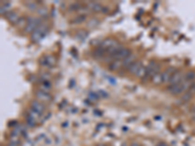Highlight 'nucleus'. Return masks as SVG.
Segmentation results:
<instances>
[{"label":"nucleus","instance_id":"nucleus-26","mask_svg":"<svg viewBox=\"0 0 195 146\" xmlns=\"http://www.w3.org/2000/svg\"><path fill=\"white\" fill-rule=\"evenodd\" d=\"M184 79H186V80H190V81H194L195 72L194 71H188V72L184 75Z\"/></svg>","mask_w":195,"mask_h":146},{"label":"nucleus","instance_id":"nucleus-28","mask_svg":"<svg viewBox=\"0 0 195 146\" xmlns=\"http://www.w3.org/2000/svg\"><path fill=\"white\" fill-rule=\"evenodd\" d=\"M81 8V5L79 3H74V4H71L70 6H69V9H70V11H79V9Z\"/></svg>","mask_w":195,"mask_h":146},{"label":"nucleus","instance_id":"nucleus-14","mask_svg":"<svg viewBox=\"0 0 195 146\" xmlns=\"http://www.w3.org/2000/svg\"><path fill=\"white\" fill-rule=\"evenodd\" d=\"M27 116L31 117L32 119H34L35 121H36V122L38 123V122L40 121V119H41V116H42V114H40L39 112L35 111L34 109H32V108H29V112H27Z\"/></svg>","mask_w":195,"mask_h":146},{"label":"nucleus","instance_id":"nucleus-10","mask_svg":"<svg viewBox=\"0 0 195 146\" xmlns=\"http://www.w3.org/2000/svg\"><path fill=\"white\" fill-rule=\"evenodd\" d=\"M5 17H6V19L9 20L11 24H16L17 22H18V20H20V16H19V14H18L17 12H15V11H10V12H8L7 13L6 15H5Z\"/></svg>","mask_w":195,"mask_h":146},{"label":"nucleus","instance_id":"nucleus-9","mask_svg":"<svg viewBox=\"0 0 195 146\" xmlns=\"http://www.w3.org/2000/svg\"><path fill=\"white\" fill-rule=\"evenodd\" d=\"M30 106H31L30 108L34 109L35 111L39 112L40 114H43V113H44V111H45V105L39 101H33L31 102V105H30Z\"/></svg>","mask_w":195,"mask_h":146},{"label":"nucleus","instance_id":"nucleus-32","mask_svg":"<svg viewBox=\"0 0 195 146\" xmlns=\"http://www.w3.org/2000/svg\"><path fill=\"white\" fill-rule=\"evenodd\" d=\"M188 92H189V93H190L191 94H195V83L193 84V85H192L191 88L189 89V91H188Z\"/></svg>","mask_w":195,"mask_h":146},{"label":"nucleus","instance_id":"nucleus-3","mask_svg":"<svg viewBox=\"0 0 195 146\" xmlns=\"http://www.w3.org/2000/svg\"><path fill=\"white\" fill-rule=\"evenodd\" d=\"M131 54L132 53H131V51L129 50V49L121 48L116 54H114L111 58H113V60H125L127 57H129Z\"/></svg>","mask_w":195,"mask_h":146},{"label":"nucleus","instance_id":"nucleus-6","mask_svg":"<svg viewBox=\"0 0 195 146\" xmlns=\"http://www.w3.org/2000/svg\"><path fill=\"white\" fill-rule=\"evenodd\" d=\"M41 65L46 66V67H51L56 63V58L51 55H46L40 60Z\"/></svg>","mask_w":195,"mask_h":146},{"label":"nucleus","instance_id":"nucleus-7","mask_svg":"<svg viewBox=\"0 0 195 146\" xmlns=\"http://www.w3.org/2000/svg\"><path fill=\"white\" fill-rule=\"evenodd\" d=\"M177 72L176 68L171 66V67H168L165 71L162 72V83H169L171 77L173 76V74Z\"/></svg>","mask_w":195,"mask_h":146},{"label":"nucleus","instance_id":"nucleus-2","mask_svg":"<svg viewBox=\"0 0 195 146\" xmlns=\"http://www.w3.org/2000/svg\"><path fill=\"white\" fill-rule=\"evenodd\" d=\"M40 24H42V20L40 18H35V17H29L27 18V25L25 29V32L27 33H33L35 29H37V26Z\"/></svg>","mask_w":195,"mask_h":146},{"label":"nucleus","instance_id":"nucleus-1","mask_svg":"<svg viewBox=\"0 0 195 146\" xmlns=\"http://www.w3.org/2000/svg\"><path fill=\"white\" fill-rule=\"evenodd\" d=\"M48 32V26L46 24H40L37 26V29L33 31V33L31 34V40L33 42H39L40 40H42V38L45 37V35L47 34Z\"/></svg>","mask_w":195,"mask_h":146},{"label":"nucleus","instance_id":"nucleus-16","mask_svg":"<svg viewBox=\"0 0 195 146\" xmlns=\"http://www.w3.org/2000/svg\"><path fill=\"white\" fill-rule=\"evenodd\" d=\"M108 67L110 70H119L122 67V60H112L109 63Z\"/></svg>","mask_w":195,"mask_h":146},{"label":"nucleus","instance_id":"nucleus-19","mask_svg":"<svg viewBox=\"0 0 195 146\" xmlns=\"http://www.w3.org/2000/svg\"><path fill=\"white\" fill-rule=\"evenodd\" d=\"M104 52L106 51L104 50L102 48H101V47H99V48H97L96 50L94 51V53H93V55L95 56V57H97V58H102L104 56Z\"/></svg>","mask_w":195,"mask_h":146},{"label":"nucleus","instance_id":"nucleus-5","mask_svg":"<svg viewBox=\"0 0 195 146\" xmlns=\"http://www.w3.org/2000/svg\"><path fill=\"white\" fill-rule=\"evenodd\" d=\"M35 96H36L37 99L41 102H49L51 101L52 99V96H51L49 93H45V92L41 91V90H37L36 93H35Z\"/></svg>","mask_w":195,"mask_h":146},{"label":"nucleus","instance_id":"nucleus-17","mask_svg":"<svg viewBox=\"0 0 195 146\" xmlns=\"http://www.w3.org/2000/svg\"><path fill=\"white\" fill-rule=\"evenodd\" d=\"M152 83L155 84V85H159V84H162V73L158 72L157 74H155L154 76L152 77Z\"/></svg>","mask_w":195,"mask_h":146},{"label":"nucleus","instance_id":"nucleus-24","mask_svg":"<svg viewBox=\"0 0 195 146\" xmlns=\"http://www.w3.org/2000/svg\"><path fill=\"white\" fill-rule=\"evenodd\" d=\"M99 24H100L99 20H97L94 18V19H91L88 22V27H90V29H93V27H96Z\"/></svg>","mask_w":195,"mask_h":146},{"label":"nucleus","instance_id":"nucleus-34","mask_svg":"<svg viewBox=\"0 0 195 146\" xmlns=\"http://www.w3.org/2000/svg\"><path fill=\"white\" fill-rule=\"evenodd\" d=\"M191 117H192V119H193L194 121H195V109L193 110V112H192V114H191Z\"/></svg>","mask_w":195,"mask_h":146},{"label":"nucleus","instance_id":"nucleus-30","mask_svg":"<svg viewBox=\"0 0 195 146\" xmlns=\"http://www.w3.org/2000/svg\"><path fill=\"white\" fill-rule=\"evenodd\" d=\"M40 79H41V82H44V81H50L51 79V76L49 75L48 73H42L40 76Z\"/></svg>","mask_w":195,"mask_h":146},{"label":"nucleus","instance_id":"nucleus-27","mask_svg":"<svg viewBox=\"0 0 195 146\" xmlns=\"http://www.w3.org/2000/svg\"><path fill=\"white\" fill-rule=\"evenodd\" d=\"M191 96H192V94L189 93V92H186V93H184L183 96H181V101H183V102H185V101H188L189 99L191 98Z\"/></svg>","mask_w":195,"mask_h":146},{"label":"nucleus","instance_id":"nucleus-21","mask_svg":"<svg viewBox=\"0 0 195 146\" xmlns=\"http://www.w3.org/2000/svg\"><path fill=\"white\" fill-rule=\"evenodd\" d=\"M11 8V5H10V3H4L1 5V10H0V13H1V15H6L7 13L10 12L9 9Z\"/></svg>","mask_w":195,"mask_h":146},{"label":"nucleus","instance_id":"nucleus-18","mask_svg":"<svg viewBox=\"0 0 195 146\" xmlns=\"http://www.w3.org/2000/svg\"><path fill=\"white\" fill-rule=\"evenodd\" d=\"M16 25L18 27H24V29H25V26L27 25V19H25L24 17H20Z\"/></svg>","mask_w":195,"mask_h":146},{"label":"nucleus","instance_id":"nucleus-4","mask_svg":"<svg viewBox=\"0 0 195 146\" xmlns=\"http://www.w3.org/2000/svg\"><path fill=\"white\" fill-rule=\"evenodd\" d=\"M183 80H184L183 73L181 72V71H177V72L173 74V76H172L170 81H169V86L178 85V84H181Z\"/></svg>","mask_w":195,"mask_h":146},{"label":"nucleus","instance_id":"nucleus-25","mask_svg":"<svg viewBox=\"0 0 195 146\" xmlns=\"http://www.w3.org/2000/svg\"><path fill=\"white\" fill-rule=\"evenodd\" d=\"M145 74H146V67L145 66H142V67H140V70H138V72L137 73V77H138V78H143L145 76Z\"/></svg>","mask_w":195,"mask_h":146},{"label":"nucleus","instance_id":"nucleus-22","mask_svg":"<svg viewBox=\"0 0 195 146\" xmlns=\"http://www.w3.org/2000/svg\"><path fill=\"white\" fill-rule=\"evenodd\" d=\"M37 124V122L35 121L34 119H32L31 117H29V116H27V127H29V128H33V127H35V125Z\"/></svg>","mask_w":195,"mask_h":146},{"label":"nucleus","instance_id":"nucleus-8","mask_svg":"<svg viewBox=\"0 0 195 146\" xmlns=\"http://www.w3.org/2000/svg\"><path fill=\"white\" fill-rule=\"evenodd\" d=\"M117 45H119V43H118L116 40L107 38V39L102 41V42L101 43V46H100V47L104 49V51H106V50H108V49L112 48V47H115V46H117Z\"/></svg>","mask_w":195,"mask_h":146},{"label":"nucleus","instance_id":"nucleus-33","mask_svg":"<svg viewBox=\"0 0 195 146\" xmlns=\"http://www.w3.org/2000/svg\"><path fill=\"white\" fill-rule=\"evenodd\" d=\"M102 13H107L108 12V8H107V7H104V8H102Z\"/></svg>","mask_w":195,"mask_h":146},{"label":"nucleus","instance_id":"nucleus-31","mask_svg":"<svg viewBox=\"0 0 195 146\" xmlns=\"http://www.w3.org/2000/svg\"><path fill=\"white\" fill-rule=\"evenodd\" d=\"M87 36V33L85 31H79L77 34H76V37L79 38L80 40H84Z\"/></svg>","mask_w":195,"mask_h":146},{"label":"nucleus","instance_id":"nucleus-35","mask_svg":"<svg viewBox=\"0 0 195 146\" xmlns=\"http://www.w3.org/2000/svg\"><path fill=\"white\" fill-rule=\"evenodd\" d=\"M157 146H168V145H167L166 143H164V142H161V143H159Z\"/></svg>","mask_w":195,"mask_h":146},{"label":"nucleus","instance_id":"nucleus-13","mask_svg":"<svg viewBox=\"0 0 195 146\" xmlns=\"http://www.w3.org/2000/svg\"><path fill=\"white\" fill-rule=\"evenodd\" d=\"M142 66V61H135V62L130 66L128 70H129V72L131 74H133V75H137V73L138 72V70H140Z\"/></svg>","mask_w":195,"mask_h":146},{"label":"nucleus","instance_id":"nucleus-15","mask_svg":"<svg viewBox=\"0 0 195 146\" xmlns=\"http://www.w3.org/2000/svg\"><path fill=\"white\" fill-rule=\"evenodd\" d=\"M52 89V84H51L50 81H44V82H41L39 90L41 91L45 92V93H49Z\"/></svg>","mask_w":195,"mask_h":146},{"label":"nucleus","instance_id":"nucleus-37","mask_svg":"<svg viewBox=\"0 0 195 146\" xmlns=\"http://www.w3.org/2000/svg\"><path fill=\"white\" fill-rule=\"evenodd\" d=\"M97 146H106V145H104V144H100V145H97Z\"/></svg>","mask_w":195,"mask_h":146},{"label":"nucleus","instance_id":"nucleus-36","mask_svg":"<svg viewBox=\"0 0 195 146\" xmlns=\"http://www.w3.org/2000/svg\"><path fill=\"white\" fill-rule=\"evenodd\" d=\"M130 146H140V145H138L137 142H134V143H132V144H131Z\"/></svg>","mask_w":195,"mask_h":146},{"label":"nucleus","instance_id":"nucleus-12","mask_svg":"<svg viewBox=\"0 0 195 146\" xmlns=\"http://www.w3.org/2000/svg\"><path fill=\"white\" fill-rule=\"evenodd\" d=\"M135 60H136V56L134 54H131L129 57H127L125 60H122V66L126 69H129L130 66L135 62Z\"/></svg>","mask_w":195,"mask_h":146},{"label":"nucleus","instance_id":"nucleus-23","mask_svg":"<svg viewBox=\"0 0 195 146\" xmlns=\"http://www.w3.org/2000/svg\"><path fill=\"white\" fill-rule=\"evenodd\" d=\"M85 20H86V16H82V15H79V16L75 17L72 20V22H74V24H81V22H83Z\"/></svg>","mask_w":195,"mask_h":146},{"label":"nucleus","instance_id":"nucleus-29","mask_svg":"<svg viewBox=\"0 0 195 146\" xmlns=\"http://www.w3.org/2000/svg\"><path fill=\"white\" fill-rule=\"evenodd\" d=\"M37 13L40 15V16L46 17V16H47V15H48V10L46 9V8H38Z\"/></svg>","mask_w":195,"mask_h":146},{"label":"nucleus","instance_id":"nucleus-20","mask_svg":"<svg viewBox=\"0 0 195 146\" xmlns=\"http://www.w3.org/2000/svg\"><path fill=\"white\" fill-rule=\"evenodd\" d=\"M25 6H27L30 11H35V10H38V4L36 3V2L29 1V2L25 3Z\"/></svg>","mask_w":195,"mask_h":146},{"label":"nucleus","instance_id":"nucleus-11","mask_svg":"<svg viewBox=\"0 0 195 146\" xmlns=\"http://www.w3.org/2000/svg\"><path fill=\"white\" fill-rule=\"evenodd\" d=\"M87 7H88V9L90 10V11H93V12H96V13L102 12V8H104L102 5L97 3V2H94V1L88 2V3H87Z\"/></svg>","mask_w":195,"mask_h":146}]
</instances>
